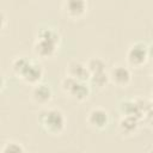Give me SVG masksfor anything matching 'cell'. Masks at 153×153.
I'll use <instances>...</instances> for the list:
<instances>
[{"label":"cell","instance_id":"6da1fadb","mask_svg":"<svg viewBox=\"0 0 153 153\" xmlns=\"http://www.w3.org/2000/svg\"><path fill=\"white\" fill-rule=\"evenodd\" d=\"M38 121L42 128L53 135H59L63 131L66 120L63 114L57 109H47L39 112Z\"/></svg>","mask_w":153,"mask_h":153},{"label":"cell","instance_id":"7a4b0ae2","mask_svg":"<svg viewBox=\"0 0 153 153\" xmlns=\"http://www.w3.org/2000/svg\"><path fill=\"white\" fill-rule=\"evenodd\" d=\"M62 90L76 100H84L90 94V86L87 81H80L72 76H66L61 82Z\"/></svg>","mask_w":153,"mask_h":153},{"label":"cell","instance_id":"3957f363","mask_svg":"<svg viewBox=\"0 0 153 153\" xmlns=\"http://www.w3.org/2000/svg\"><path fill=\"white\" fill-rule=\"evenodd\" d=\"M149 56V50L146 43L137 42L134 43L127 53V61L133 67H140L142 66Z\"/></svg>","mask_w":153,"mask_h":153},{"label":"cell","instance_id":"277c9868","mask_svg":"<svg viewBox=\"0 0 153 153\" xmlns=\"http://www.w3.org/2000/svg\"><path fill=\"white\" fill-rule=\"evenodd\" d=\"M108 74H109V81H111L118 87H126L131 80L130 69L121 65L115 66Z\"/></svg>","mask_w":153,"mask_h":153},{"label":"cell","instance_id":"5b68a950","mask_svg":"<svg viewBox=\"0 0 153 153\" xmlns=\"http://www.w3.org/2000/svg\"><path fill=\"white\" fill-rule=\"evenodd\" d=\"M43 76V68L41 65H38L37 62H33L30 60V62L27 63V66L25 67V69L23 71V73L20 74V78L27 82V84H37L39 82V80Z\"/></svg>","mask_w":153,"mask_h":153},{"label":"cell","instance_id":"8992f818","mask_svg":"<svg viewBox=\"0 0 153 153\" xmlns=\"http://www.w3.org/2000/svg\"><path fill=\"white\" fill-rule=\"evenodd\" d=\"M87 122L96 129H104L109 123V114L100 108L92 109L87 115Z\"/></svg>","mask_w":153,"mask_h":153},{"label":"cell","instance_id":"52a82bcc","mask_svg":"<svg viewBox=\"0 0 153 153\" xmlns=\"http://www.w3.org/2000/svg\"><path fill=\"white\" fill-rule=\"evenodd\" d=\"M57 48V43L53 42V41H48V39H43V38H37L33 50L35 54L37 56L41 57H50L55 54Z\"/></svg>","mask_w":153,"mask_h":153},{"label":"cell","instance_id":"ba28073f","mask_svg":"<svg viewBox=\"0 0 153 153\" xmlns=\"http://www.w3.org/2000/svg\"><path fill=\"white\" fill-rule=\"evenodd\" d=\"M67 75L72 76L80 81H88L90 72L86 67V65L79 62V61H72L67 66Z\"/></svg>","mask_w":153,"mask_h":153},{"label":"cell","instance_id":"9c48e42d","mask_svg":"<svg viewBox=\"0 0 153 153\" xmlns=\"http://www.w3.org/2000/svg\"><path fill=\"white\" fill-rule=\"evenodd\" d=\"M65 11L71 18H80L87 8L86 0H65Z\"/></svg>","mask_w":153,"mask_h":153},{"label":"cell","instance_id":"30bf717a","mask_svg":"<svg viewBox=\"0 0 153 153\" xmlns=\"http://www.w3.org/2000/svg\"><path fill=\"white\" fill-rule=\"evenodd\" d=\"M139 127H140V120L135 116H129V115H123V117L120 120L118 123V129L124 135H131L136 133Z\"/></svg>","mask_w":153,"mask_h":153},{"label":"cell","instance_id":"8fae6325","mask_svg":"<svg viewBox=\"0 0 153 153\" xmlns=\"http://www.w3.org/2000/svg\"><path fill=\"white\" fill-rule=\"evenodd\" d=\"M32 99L38 104H45L51 99V88L47 84L37 82L32 88Z\"/></svg>","mask_w":153,"mask_h":153},{"label":"cell","instance_id":"7c38bea8","mask_svg":"<svg viewBox=\"0 0 153 153\" xmlns=\"http://www.w3.org/2000/svg\"><path fill=\"white\" fill-rule=\"evenodd\" d=\"M88 81H90L91 86H94V87H98V88H103L109 82V74L105 71L90 74Z\"/></svg>","mask_w":153,"mask_h":153},{"label":"cell","instance_id":"4fadbf2b","mask_svg":"<svg viewBox=\"0 0 153 153\" xmlns=\"http://www.w3.org/2000/svg\"><path fill=\"white\" fill-rule=\"evenodd\" d=\"M86 67L90 72V74H93V73H98V72H103L105 71V62L100 59V57H91L87 63H86Z\"/></svg>","mask_w":153,"mask_h":153},{"label":"cell","instance_id":"5bb4252c","mask_svg":"<svg viewBox=\"0 0 153 153\" xmlns=\"http://www.w3.org/2000/svg\"><path fill=\"white\" fill-rule=\"evenodd\" d=\"M37 38H43V39L53 41V42H56V43H59V41H60L59 33L54 29H50V27L41 29L38 31V33H37Z\"/></svg>","mask_w":153,"mask_h":153},{"label":"cell","instance_id":"9a60e30c","mask_svg":"<svg viewBox=\"0 0 153 153\" xmlns=\"http://www.w3.org/2000/svg\"><path fill=\"white\" fill-rule=\"evenodd\" d=\"M30 62V60L25 56H20V57H17L13 62H12V69L16 75L20 76V74L23 73V71L25 69V67L27 66V63Z\"/></svg>","mask_w":153,"mask_h":153},{"label":"cell","instance_id":"2e32d148","mask_svg":"<svg viewBox=\"0 0 153 153\" xmlns=\"http://www.w3.org/2000/svg\"><path fill=\"white\" fill-rule=\"evenodd\" d=\"M1 152H4V153H22V152H25V148L18 142L10 141V142L5 143V146L1 148Z\"/></svg>","mask_w":153,"mask_h":153},{"label":"cell","instance_id":"e0dca14e","mask_svg":"<svg viewBox=\"0 0 153 153\" xmlns=\"http://www.w3.org/2000/svg\"><path fill=\"white\" fill-rule=\"evenodd\" d=\"M5 22H6V18H5V14L0 11V30L4 27V25H5Z\"/></svg>","mask_w":153,"mask_h":153},{"label":"cell","instance_id":"ac0fdd59","mask_svg":"<svg viewBox=\"0 0 153 153\" xmlns=\"http://www.w3.org/2000/svg\"><path fill=\"white\" fill-rule=\"evenodd\" d=\"M4 86H5V79H4V75L0 73V91L4 88Z\"/></svg>","mask_w":153,"mask_h":153}]
</instances>
